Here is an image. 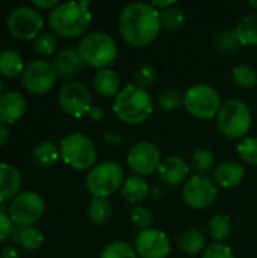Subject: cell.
Masks as SVG:
<instances>
[{
  "label": "cell",
  "instance_id": "1",
  "mask_svg": "<svg viewBox=\"0 0 257 258\" xmlns=\"http://www.w3.org/2000/svg\"><path fill=\"white\" fill-rule=\"evenodd\" d=\"M161 29L159 11L150 3H129L118 15L120 35L129 45L136 48L150 45L159 36Z\"/></svg>",
  "mask_w": 257,
  "mask_h": 258
},
{
  "label": "cell",
  "instance_id": "2",
  "mask_svg": "<svg viewBox=\"0 0 257 258\" xmlns=\"http://www.w3.org/2000/svg\"><path fill=\"white\" fill-rule=\"evenodd\" d=\"M92 15L88 2H67L59 3L48 14L50 29L62 38H77L86 33Z\"/></svg>",
  "mask_w": 257,
  "mask_h": 258
},
{
  "label": "cell",
  "instance_id": "3",
  "mask_svg": "<svg viewBox=\"0 0 257 258\" xmlns=\"http://www.w3.org/2000/svg\"><path fill=\"white\" fill-rule=\"evenodd\" d=\"M112 110L124 124L139 125L153 113V100L147 89H142L135 83H129L123 86L114 98Z\"/></svg>",
  "mask_w": 257,
  "mask_h": 258
},
{
  "label": "cell",
  "instance_id": "4",
  "mask_svg": "<svg viewBox=\"0 0 257 258\" xmlns=\"http://www.w3.org/2000/svg\"><path fill=\"white\" fill-rule=\"evenodd\" d=\"M85 65L92 68L105 70L117 59L118 47L114 38L105 32H89L86 33L77 47Z\"/></svg>",
  "mask_w": 257,
  "mask_h": 258
},
{
  "label": "cell",
  "instance_id": "5",
  "mask_svg": "<svg viewBox=\"0 0 257 258\" xmlns=\"http://www.w3.org/2000/svg\"><path fill=\"white\" fill-rule=\"evenodd\" d=\"M251 110L242 100H229L217 116L218 130L229 139H244L251 128Z\"/></svg>",
  "mask_w": 257,
  "mask_h": 258
},
{
  "label": "cell",
  "instance_id": "6",
  "mask_svg": "<svg viewBox=\"0 0 257 258\" xmlns=\"http://www.w3.org/2000/svg\"><path fill=\"white\" fill-rule=\"evenodd\" d=\"M124 184V171L117 162H103L89 169L85 186L92 198H108Z\"/></svg>",
  "mask_w": 257,
  "mask_h": 258
},
{
  "label": "cell",
  "instance_id": "7",
  "mask_svg": "<svg viewBox=\"0 0 257 258\" xmlns=\"http://www.w3.org/2000/svg\"><path fill=\"white\" fill-rule=\"evenodd\" d=\"M61 159L77 171L92 169L97 160V148L94 142L83 133L65 136L59 144Z\"/></svg>",
  "mask_w": 257,
  "mask_h": 258
},
{
  "label": "cell",
  "instance_id": "8",
  "mask_svg": "<svg viewBox=\"0 0 257 258\" xmlns=\"http://www.w3.org/2000/svg\"><path fill=\"white\" fill-rule=\"evenodd\" d=\"M185 109L189 115L197 119H212L217 118L223 103L220 92L206 83L192 85L185 94Z\"/></svg>",
  "mask_w": 257,
  "mask_h": 258
},
{
  "label": "cell",
  "instance_id": "9",
  "mask_svg": "<svg viewBox=\"0 0 257 258\" xmlns=\"http://www.w3.org/2000/svg\"><path fill=\"white\" fill-rule=\"evenodd\" d=\"M45 210L44 200L36 192H21L9 204V218L17 227H32Z\"/></svg>",
  "mask_w": 257,
  "mask_h": 258
},
{
  "label": "cell",
  "instance_id": "10",
  "mask_svg": "<svg viewBox=\"0 0 257 258\" xmlns=\"http://www.w3.org/2000/svg\"><path fill=\"white\" fill-rule=\"evenodd\" d=\"M44 27V20L41 14L29 6H21L14 9L8 17V29L17 39L30 41L41 35Z\"/></svg>",
  "mask_w": 257,
  "mask_h": 258
},
{
  "label": "cell",
  "instance_id": "11",
  "mask_svg": "<svg viewBox=\"0 0 257 258\" xmlns=\"http://www.w3.org/2000/svg\"><path fill=\"white\" fill-rule=\"evenodd\" d=\"M58 80V73L53 63L47 60H33L26 65L21 74L23 88L33 95H41L48 92Z\"/></svg>",
  "mask_w": 257,
  "mask_h": 258
},
{
  "label": "cell",
  "instance_id": "12",
  "mask_svg": "<svg viewBox=\"0 0 257 258\" xmlns=\"http://www.w3.org/2000/svg\"><path fill=\"white\" fill-rule=\"evenodd\" d=\"M162 162L161 150L150 141H139L133 144L127 153V165L138 177H145L158 171Z\"/></svg>",
  "mask_w": 257,
  "mask_h": 258
},
{
  "label": "cell",
  "instance_id": "13",
  "mask_svg": "<svg viewBox=\"0 0 257 258\" xmlns=\"http://www.w3.org/2000/svg\"><path fill=\"white\" fill-rule=\"evenodd\" d=\"M58 101L61 109L74 118H82L88 115L92 107L91 92L80 82H68L67 85H64L59 91Z\"/></svg>",
  "mask_w": 257,
  "mask_h": 258
},
{
  "label": "cell",
  "instance_id": "14",
  "mask_svg": "<svg viewBox=\"0 0 257 258\" xmlns=\"http://www.w3.org/2000/svg\"><path fill=\"white\" fill-rule=\"evenodd\" d=\"M217 184L208 175H194L183 186V201L194 210H204L217 200Z\"/></svg>",
  "mask_w": 257,
  "mask_h": 258
},
{
  "label": "cell",
  "instance_id": "15",
  "mask_svg": "<svg viewBox=\"0 0 257 258\" xmlns=\"http://www.w3.org/2000/svg\"><path fill=\"white\" fill-rule=\"evenodd\" d=\"M133 248L139 258H167L171 254L168 236L156 228L139 231L135 237Z\"/></svg>",
  "mask_w": 257,
  "mask_h": 258
},
{
  "label": "cell",
  "instance_id": "16",
  "mask_svg": "<svg viewBox=\"0 0 257 258\" xmlns=\"http://www.w3.org/2000/svg\"><path fill=\"white\" fill-rule=\"evenodd\" d=\"M156 172L162 183L168 186H177L182 181H185V178L188 177L189 165L180 156H168L162 159Z\"/></svg>",
  "mask_w": 257,
  "mask_h": 258
},
{
  "label": "cell",
  "instance_id": "17",
  "mask_svg": "<svg viewBox=\"0 0 257 258\" xmlns=\"http://www.w3.org/2000/svg\"><path fill=\"white\" fill-rule=\"evenodd\" d=\"M53 67L58 73V77L70 79V77H74L76 74H79L82 71V68L85 67V62H83L77 48L65 47V48H61L55 54Z\"/></svg>",
  "mask_w": 257,
  "mask_h": 258
},
{
  "label": "cell",
  "instance_id": "18",
  "mask_svg": "<svg viewBox=\"0 0 257 258\" xmlns=\"http://www.w3.org/2000/svg\"><path fill=\"white\" fill-rule=\"evenodd\" d=\"M26 100L20 92L9 91L0 95V124L9 125L18 121L26 112Z\"/></svg>",
  "mask_w": 257,
  "mask_h": 258
},
{
  "label": "cell",
  "instance_id": "19",
  "mask_svg": "<svg viewBox=\"0 0 257 258\" xmlns=\"http://www.w3.org/2000/svg\"><path fill=\"white\" fill-rule=\"evenodd\" d=\"M244 166L233 160H226L214 169V183L217 184V187L220 186L223 189H233L244 181Z\"/></svg>",
  "mask_w": 257,
  "mask_h": 258
},
{
  "label": "cell",
  "instance_id": "20",
  "mask_svg": "<svg viewBox=\"0 0 257 258\" xmlns=\"http://www.w3.org/2000/svg\"><path fill=\"white\" fill-rule=\"evenodd\" d=\"M21 189V174L9 163H0V203L15 198Z\"/></svg>",
  "mask_w": 257,
  "mask_h": 258
},
{
  "label": "cell",
  "instance_id": "21",
  "mask_svg": "<svg viewBox=\"0 0 257 258\" xmlns=\"http://www.w3.org/2000/svg\"><path fill=\"white\" fill-rule=\"evenodd\" d=\"M94 88L95 91L105 97H117L118 92L121 91V79L118 76V73L112 68H105L100 70L95 76H94Z\"/></svg>",
  "mask_w": 257,
  "mask_h": 258
},
{
  "label": "cell",
  "instance_id": "22",
  "mask_svg": "<svg viewBox=\"0 0 257 258\" xmlns=\"http://www.w3.org/2000/svg\"><path fill=\"white\" fill-rule=\"evenodd\" d=\"M150 194V187L148 183L144 180V177H138L133 175L130 178H127L121 187V197L133 206H141Z\"/></svg>",
  "mask_w": 257,
  "mask_h": 258
},
{
  "label": "cell",
  "instance_id": "23",
  "mask_svg": "<svg viewBox=\"0 0 257 258\" xmlns=\"http://www.w3.org/2000/svg\"><path fill=\"white\" fill-rule=\"evenodd\" d=\"M177 246L186 255H197L206 249V236L197 228H186L179 234Z\"/></svg>",
  "mask_w": 257,
  "mask_h": 258
},
{
  "label": "cell",
  "instance_id": "24",
  "mask_svg": "<svg viewBox=\"0 0 257 258\" xmlns=\"http://www.w3.org/2000/svg\"><path fill=\"white\" fill-rule=\"evenodd\" d=\"M12 239L24 251H38L44 243V234L36 227H17L12 231Z\"/></svg>",
  "mask_w": 257,
  "mask_h": 258
},
{
  "label": "cell",
  "instance_id": "25",
  "mask_svg": "<svg viewBox=\"0 0 257 258\" xmlns=\"http://www.w3.org/2000/svg\"><path fill=\"white\" fill-rule=\"evenodd\" d=\"M232 218L226 213H217L208 221V234L215 243H223L232 236Z\"/></svg>",
  "mask_w": 257,
  "mask_h": 258
},
{
  "label": "cell",
  "instance_id": "26",
  "mask_svg": "<svg viewBox=\"0 0 257 258\" xmlns=\"http://www.w3.org/2000/svg\"><path fill=\"white\" fill-rule=\"evenodd\" d=\"M241 45L254 47L257 45V12H251L239 20L235 27Z\"/></svg>",
  "mask_w": 257,
  "mask_h": 258
},
{
  "label": "cell",
  "instance_id": "27",
  "mask_svg": "<svg viewBox=\"0 0 257 258\" xmlns=\"http://www.w3.org/2000/svg\"><path fill=\"white\" fill-rule=\"evenodd\" d=\"M23 57L15 50H3L0 53V74L8 79H15L24 71Z\"/></svg>",
  "mask_w": 257,
  "mask_h": 258
},
{
  "label": "cell",
  "instance_id": "28",
  "mask_svg": "<svg viewBox=\"0 0 257 258\" xmlns=\"http://www.w3.org/2000/svg\"><path fill=\"white\" fill-rule=\"evenodd\" d=\"M88 216L92 224L105 225L112 218V204L108 201V198H92L88 206Z\"/></svg>",
  "mask_w": 257,
  "mask_h": 258
},
{
  "label": "cell",
  "instance_id": "29",
  "mask_svg": "<svg viewBox=\"0 0 257 258\" xmlns=\"http://www.w3.org/2000/svg\"><path fill=\"white\" fill-rule=\"evenodd\" d=\"M32 157L35 160V163L39 166H52L61 157V153H59V148L53 142L44 141V142H39L33 148Z\"/></svg>",
  "mask_w": 257,
  "mask_h": 258
},
{
  "label": "cell",
  "instance_id": "30",
  "mask_svg": "<svg viewBox=\"0 0 257 258\" xmlns=\"http://www.w3.org/2000/svg\"><path fill=\"white\" fill-rule=\"evenodd\" d=\"M233 82L242 89H253L257 85V70L248 63H239L232 71Z\"/></svg>",
  "mask_w": 257,
  "mask_h": 258
},
{
  "label": "cell",
  "instance_id": "31",
  "mask_svg": "<svg viewBox=\"0 0 257 258\" xmlns=\"http://www.w3.org/2000/svg\"><path fill=\"white\" fill-rule=\"evenodd\" d=\"M159 20H161V27L167 30H177L185 26L186 15L182 8L179 6H171L165 11L159 12Z\"/></svg>",
  "mask_w": 257,
  "mask_h": 258
},
{
  "label": "cell",
  "instance_id": "32",
  "mask_svg": "<svg viewBox=\"0 0 257 258\" xmlns=\"http://www.w3.org/2000/svg\"><path fill=\"white\" fill-rule=\"evenodd\" d=\"M215 47L220 53L229 56L238 51V48L241 47L239 38L236 35L235 29H224L221 30L217 36H215Z\"/></svg>",
  "mask_w": 257,
  "mask_h": 258
},
{
  "label": "cell",
  "instance_id": "33",
  "mask_svg": "<svg viewBox=\"0 0 257 258\" xmlns=\"http://www.w3.org/2000/svg\"><path fill=\"white\" fill-rule=\"evenodd\" d=\"M191 166L195 171L197 175H208L212 169H215V156L209 150H197L192 153L191 157Z\"/></svg>",
  "mask_w": 257,
  "mask_h": 258
},
{
  "label": "cell",
  "instance_id": "34",
  "mask_svg": "<svg viewBox=\"0 0 257 258\" xmlns=\"http://www.w3.org/2000/svg\"><path fill=\"white\" fill-rule=\"evenodd\" d=\"M156 103L164 112H177L185 106V97L176 89H165L159 94Z\"/></svg>",
  "mask_w": 257,
  "mask_h": 258
},
{
  "label": "cell",
  "instance_id": "35",
  "mask_svg": "<svg viewBox=\"0 0 257 258\" xmlns=\"http://www.w3.org/2000/svg\"><path fill=\"white\" fill-rule=\"evenodd\" d=\"M100 258H139L135 248L123 240L111 242L101 252Z\"/></svg>",
  "mask_w": 257,
  "mask_h": 258
},
{
  "label": "cell",
  "instance_id": "36",
  "mask_svg": "<svg viewBox=\"0 0 257 258\" xmlns=\"http://www.w3.org/2000/svg\"><path fill=\"white\" fill-rule=\"evenodd\" d=\"M130 222L139 231L151 228L153 216H151L150 209L145 207V206H142V204L141 206H133V209L130 210Z\"/></svg>",
  "mask_w": 257,
  "mask_h": 258
},
{
  "label": "cell",
  "instance_id": "37",
  "mask_svg": "<svg viewBox=\"0 0 257 258\" xmlns=\"http://www.w3.org/2000/svg\"><path fill=\"white\" fill-rule=\"evenodd\" d=\"M58 48V39L53 33L50 32H42L36 39H35V50L38 54H41L42 57H48L52 54H55Z\"/></svg>",
  "mask_w": 257,
  "mask_h": 258
},
{
  "label": "cell",
  "instance_id": "38",
  "mask_svg": "<svg viewBox=\"0 0 257 258\" xmlns=\"http://www.w3.org/2000/svg\"><path fill=\"white\" fill-rule=\"evenodd\" d=\"M238 154L239 157L248 163V165H257V138H244L238 144Z\"/></svg>",
  "mask_w": 257,
  "mask_h": 258
},
{
  "label": "cell",
  "instance_id": "39",
  "mask_svg": "<svg viewBox=\"0 0 257 258\" xmlns=\"http://www.w3.org/2000/svg\"><path fill=\"white\" fill-rule=\"evenodd\" d=\"M156 79H158V71L153 65H144L135 73V85L142 89H147L151 85H155Z\"/></svg>",
  "mask_w": 257,
  "mask_h": 258
},
{
  "label": "cell",
  "instance_id": "40",
  "mask_svg": "<svg viewBox=\"0 0 257 258\" xmlns=\"http://www.w3.org/2000/svg\"><path fill=\"white\" fill-rule=\"evenodd\" d=\"M203 258H236L232 248L224 243H212L203 252Z\"/></svg>",
  "mask_w": 257,
  "mask_h": 258
},
{
  "label": "cell",
  "instance_id": "41",
  "mask_svg": "<svg viewBox=\"0 0 257 258\" xmlns=\"http://www.w3.org/2000/svg\"><path fill=\"white\" fill-rule=\"evenodd\" d=\"M12 224L14 222L11 221V218L6 213H2L0 212V242L6 240L12 234V231H14Z\"/></svg>",
  "mask_w": 257,
  "mask_h": 258
},
{
  "label": "cell",
  "instance_id": "42",
  "mask_svg": "<svg viewBox=\"0 0 257 258\" xmlns=\"http://www.w3.org/2000/svg\"><path fill=\"white\" fill-rule=\"evenodd\" d=\"M88 116H89L91 121L100 122V121H103V118H105V110H103L100 106H92L91 110L88 112Z\"/></svg>",
  "mask_w": 257,
  "mask_h": 258
},
{
  "label": "cell",
  "instance_id": "43",
  "mask_svg": "<svg viewBox=\"0 0 257 258\" xmlns=\"http://www.w3.org/2000/svg\"><path fill=\"white\" fill-rule=\"evenodd\" d=\"M59 3H58V0H44V2H41V0H33L32 2V6H35V8H38V9H55L56 6H58Z\"/></svg>",
  "mask_w": 257,
  "mask_h": 258
},
{
  "label": "cell",
  "instance_id": "44",
  "mask_svg": "<svg viewBox=\"0 0 257 258\" xmlns=\"http://www.w3.org/2000/svg\"><path fill=\"white\" fill-rule=\"evenodd\" d=\"M123 136L120 133H115V132H108L105 133V141L109 144V145H120L123 142Z\"/></svg>",
  "mask_w": 257,
  "mask_h": 258
},
{
  "label": "cell",
  "instance_id": "45",
  "mask_svg": "<svg viewBox=\"0 0 257 258\" xmlns=\"http://www.w3.org/2000/svg\"><path fill=\"white\" fill-rule=\"evenodd\" d=\"M2 258H20V255L14 246H6L2 252Z\"/></svg>",
  "mask_w": 257,
  "mask_h": 258
},
{
  "label": "cell",
  "instance_id": "46",
  "mask_svg": "<svg viewBox=\"0 0 257 258\" xmlns=\"http://www.w3.org/2000/svg\"><path fill=\"white\" fill-rule=\"evenodd\" d=\"M9 139V132L5 124H0V147H3Z\"/></svg>",
  "mask_w": 257,
  "mask_h": 258
},
{
  "label": "cell",
  "instance_id": "47",
  "mask_svg": "<svg viewBox=\"0 0 257 258\" xmlns=\"http://www.w3.org/2000/svg\"><path fill=\"white\" fill-rule=\"evenodd\" d=\"M248 5H250L253 9H256L257 11V2H253V0H251V2H248Z\"/></svg>",
  "mask_w": 257,
  "mask_h": 258
},
{
  "label": "cell",
  "instance_id": "48",
  "mask_svg": "<svg viewBox=\"0 0 257 258\" xmlns=\"http://www.w3.org/2000/svg\"><path fill=\"white\" fill-rule=\"evenodd\" d=\"M2 91H3V83H2V80H0V95H2Z\"/></svg>",
  "mask_w": 257,
  "mask_h": 258
},
{
  "label": "cell",
  "instance_id": "49",
  "mask_svg": "<svg viewBox=\"0 0 257 258\" xmlns=\"http://www.w3.org/2000/svg\"><path fill=\"white\" fill-rule=\"evenodd\" d=\"M0 258H2V257H0Z\"/></svg>",
  "mask_w": 257,
  "mask_h": 258
}]
</instances>
